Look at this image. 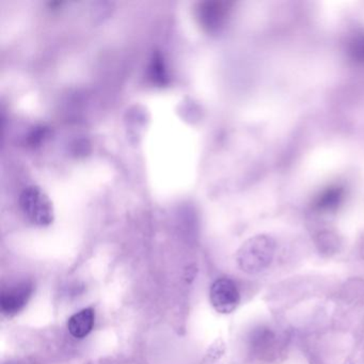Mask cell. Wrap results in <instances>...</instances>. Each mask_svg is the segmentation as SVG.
I'll use <instances>...</instances> for the list:
<instances>
[{
    "label": "cell",
    "mask_w": 364,
    "mask_h": 364,
    "mask_svg": "<svg viewBox=\"0 0 364 364\" xmlns=\"http://www.w3.org/2000/svg\"><path fill=\"white\" fill-rule=\"evenodd\" d=\"M95 313L92 308L80 310L70 317L68 321V329L75 338H84L92 331L95 326Z\"/></svg>",
    "instance_id": "obj_6"
},
{
    "label": "cell",
    "mask_w": 364,
    "mask_h": 364,
    "mask_svg": "<svg viewBox=\"0 0 364 364\" xmlns=\"http://www.w3.org/2000/svg\"><path fill=\"white\" fill-rule=\"evenodd\" d=\"M18 204L24 216L33 225L48 227L54 221L52 201L39 186L25 187L18 198Z\"/></svg>",
    "instance_id": "obj_2"
},
{
    "label": "cell",
    "mask_w": 364,
    "mask_h": 364,
    "mask_svg": "<svg viewBox=\"0 0 364 364\" xmlns=\"http://www.w3.org/2000/svg\"><path fill=\"white\" fill-rule=\"evenodd\" d=\"M33 283L25 280L6 287L0 295V310L6 316L11 317L20 313L28 304L33 294Z\"/></svg>",
    "instance_id": "obj_3"
},
{
    "label": "cell",
    "mask_w": 364,
    "mask_h": 364,
    "mask_svg": "<svg viewBox=\"0 0 364 364\" xmlns=\"http://www.w3.org/2000/svg\"><path fill=\"white\" fill-rule=\"evenodd\" d=\"M274 240L266 236L251 238L238 251V267L249 274H257L269 267L274 255Z\"/></svg>",
    "instance_id": "obj_1"
},
{
    "label": "cell",
    "mask_w": 364,
    "mask_h": 364,
    "mask_svg": "<svg viewBox=\"0 0 364 364\" xmlns=\"http://www.w3.org/2000/svg\"><path fill=\"white\" fill-rule=\"evenodd\" d=\"M227 10L223 3L203 1L198 4L196 16L198 22L208 33H215L223 24Z\"/></svg>",
    "instance_id": "obj_5"
},
{
    "label": "cell",
    "mask_w": 364,
    "mask_h": 364,
    "mask_svg": "<svg viewBox=\"0 0 364 364\" xmlns=\"http://www.w3.org/2000/svg\"><path fill=\"white\" fill-rule=\"evenodd\" d=\"M148 78L156 86L163 87L169 84L170 77L167 63L164 58V55L159 50L152 55V58L149 63Z\"/></svg>",
    "instance_id": "obj_7"
},
{
    "label": "cell",
    "mask_w": 364,
    "mask_h": 364,
    "mask_svg": "<svg viewBox=\"0 0 364 364\" xmlns=\"http://www.w3.org/2000/svg\"><path fill=\"white\" fill-rule=\"evenodd\" d=\"M210 302L217 312L229 314L233 312L240 301V291L231 279H217L210 287Z\"/></svg>",
    "instance_id": "obj_4"
}]
</instances>
